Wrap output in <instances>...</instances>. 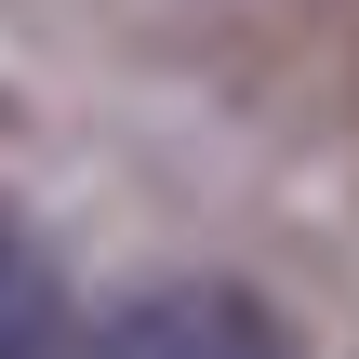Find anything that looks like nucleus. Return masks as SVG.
I'll use <instances>...</instances> for the list:
<instances>
[{"label":"nucleus","mask_w":359,"mask_h":359,"mask_svg":"<svg viewBox=\"0 0 359 359\" xmlns=\"http://www.w3.org/2000/svg\"><path fill=\"white\" fill-rule=\"evenodd\" d=\"M107 346H240V359H266L280 346V320L253 306V293H133V306H107Z\"/></svg>","instance_id":"nucleus-1"},{"label":"nucleus","mask_w":359,"mask_h":359,"mask_svg":"<svg viewBox=\"0 0 359 359\" xmlns=\"http://www.w3.org/2000/svg\"><path fill=\"white\" fill-rule=\"evenodd\" d=\"M67 333V293H53V266L0 226V346H53Z\"/></svg>","instance_id":"nucleus-2"}]
</instances>
